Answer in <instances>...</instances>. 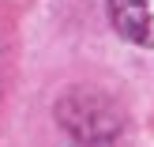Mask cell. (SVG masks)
<instances>
[{
    "label": "cell",
    "mask_w": 154,
    "mask_h": 147,
    "mask_svg": "<svg viewBox=\"0 0 154 147\" xmlns=\"http://www.w3.org/2000/svg\"><path fill=\"white\" fill-rule=\"evenodd\" d=\"M109 15L128 42L154 49V0H109Z\"/></svg>",
    "instance_id": "obj_1"
}]
</instances>
